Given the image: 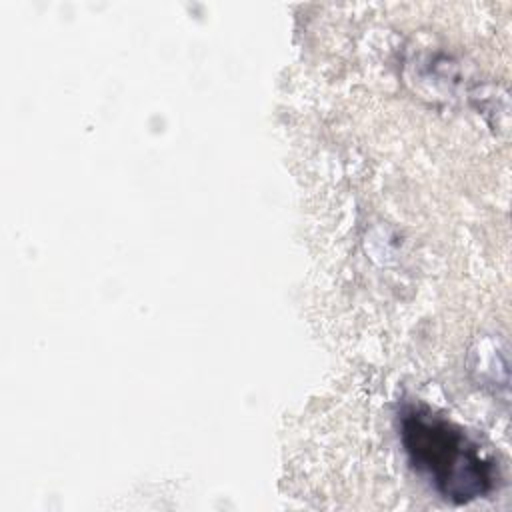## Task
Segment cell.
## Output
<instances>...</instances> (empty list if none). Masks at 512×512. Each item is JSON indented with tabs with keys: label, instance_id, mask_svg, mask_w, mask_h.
I'll use <instances>...</instances> for the list:
<instances>
[{
	"label": "cell",
	"instance_id": "1",
	"mask_svg": "<svg viewBox=\"0 0 512 512\" xmlns=\"http://www.w3.org/2000/svg\"><path fill=\"white\" fill-rule=\"evenodd\" d=\"M404 442L414 468L444 498L468 502L494 486V462L460 428L440 416L408 414Z\"/></svg>",
	"mask_w": 512,
	"mask_h": 512
}]
</instances>
